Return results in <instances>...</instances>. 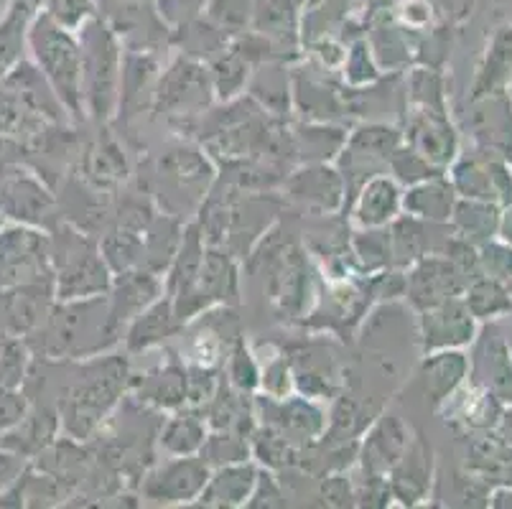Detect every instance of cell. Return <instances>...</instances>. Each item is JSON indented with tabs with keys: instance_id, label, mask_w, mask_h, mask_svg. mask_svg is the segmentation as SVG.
I'll use <instances>...</instances> for the list:
<instances>
[{
	"instance_id": "6da1fadb",
	"label": "cell",
	"mask_w": 512,
	"mask_h": 509,
	"mask_svg": "<svg viewBox=\"0 0 512 509\" xmlns=\"http://www.w3.org/2000/svg\"><path fill=\"white\" fill-rule=\"evenodd\" d=\"M82 375L59 395L57 415L62 436L87 443L113 418L128 395L130 364L115 352L82 359Z\"/></svg>"
},
{
	"instance_id": "7a4b0ae2",
	"label": "cell",
	"mask_w": 512,
	"mask_h": 509,
	"mask_svg": "<svg viewBox=\"0 0 512 509\" xmlns=\"http://www.w3.org/2000/svg\"><path fill=\"white\" fill-rule=\"evenodd\" d=\"M46 359H90L115 352L120 336L107 319V296L85 301H54L44 324L26 339Z\"/></svg>"
},
{
	"instance_id": "3957f363",
	"label": "cell",
	"mask_w": 512,
	"mask_h": 509,
	"mask_svg": "<svg viewBox=\"0 0 512 509\" xmlns=\"http://www.w3.org/2000/svg\"><path fill=\"white\" fill-rule=\"evenodd\" d=\"M51 273H54V301H85L107 296L113 273L102 258L100 245L90 232L59 219L49 232Z\"/></svg>"
},
{
	"instance_id": "277c9868",
	"label": "cell",
	"mask_w": 512,
	"mask_h": 509,
	"mask_svg": "<svg viewBox=\"0 0 512 509\" xmlns=\"http://www.w3.org/2000/svg\"><path fill=\"white\" fill-rule=\"evenodd\" d=\"M29 49L36 69L44 74L51 92L62 102L72 123H85V87H82V46L49 18L29 28Z\"/></svg>"
},
{
	"instance_id": "5b68a950",
	"label": "cell",
	"mask_w": 512,
	"mask_h": 509,
	"mask_svg": "<svg viewBox=\"0 0 512 509\" xmlns=\"http://www.w3.org/2000/svg\"><path fill=\"white\" fill-rule=\"evenodd\" d=\"M265 263L260 265L265 278V296L271 301L273 311L281 319H306L314 308L316 283L314 270L309 263V252L293 245L291 240H278L276 224H273L265 240Z\"/></svg>"
},
{
	"instance_id": "8992f818",
	"label": "cell",
	"mask_w": 512,
	"mask_h": 509,
	"mask_svg": "<svg viewBox=\"0 0 512 509\" xmlns=\"http://www.w3.org/2000/svg\"><path fill=\"white\" fill-rule=\"evenodd\" d=\"M156 196L161 202V212L179 217L194 214L202 209L212 186L217 181V166L214 158L202 146H181L169 148L156 163Z\"/></svg>"
},
{
	"instance_id": "52a82bcc",
	"label": "cell",
	"mask_w": 512,
	"mask_h": 509,
	"mask_svg": "<svg viewBox=\"0 0 512 509\" xmlns=\"http://www.w3.org/2000/svg\"><path fill=\"white\" fill-rule=\"evenodd\" d=\"M214 102L209 67L197 59H176L158 77L151 110L176 128H197Z\"/></svg>"
},
{
	"instance_id": "ba28073f",
	"label": "cell",
	"mask_w": 512,
	"mask_h": 509,
	"mask_svg": "<svg viewBox=\"0 0 512 509\" xmlns=\"http://www.w3.org/2000/svg\"><path fill=\"white\" fill-rule=\"evenodd\" d=\"M240 258L222 245H207L194 283L181 296L171 298L181 324L189 326L204 311L217 306H232L240 298Z\"/></svg>"
},
{
	"instance_id": "9c48e42d",
	"label": "cell",
	"mask_w": 512,
	"mask_h": 509,
	"mask_svg": "<svg viewBox=\"0 0 512 509\" xmlns=\"http://www.w3.org/2000/svg\"><path fill=\"white\" fill-rule=\"evenodd\" d=\"M82 87H85L87 120L107 125L118 118L123 54L102 31H92L82 41Z\"/></svg>"
},
{
	"instance_id": "30bf717a",
	"label": "cell",
	"mask_w": 512,
	"mask_h": 509,
	"mask_svg": "<svg viewBox=\"0 0 512 509\" xmlns=\"http://www.w3.org/2000/svg\"><path fill=\"white\" fill-rule=\"evenodd\" d=\"M0 214L6 222L51 232L59 224V199L34 168L21 163L0 166Z\"/></svg>"
},
{
	"instance_id": "8fae6325",
	"label": "cell",
	"mask_w": 512,
	"mask_h": 509,
	"mask_svg": "<svg viewBox=\"0 0 512 509\" xmlns=\"http://www.w3.org/2000/svg\"><path fill=\"white\" fill-rule=\"evenodd\" d=\"M400 143H403V133L390 123L370 120V123H360L349 130L347 143L334 161L344 176L349 199L370 176L388 171L390 158L398 151Z\"/></svg>"
},
{
	"instance_id": "7c38bea8",
	"label": "cell",
	"mask_w": 512,
	"mask_h": 509,
	"mask_svg": "<svg viewBox=\"0 0 512 509\" xmlns=\"http://www.w3.org/2000/svg\"><path fill=\"white\" fill-rule=\"evenodd\" d=\"M54 280L49 232L6 222L0 227V291Z\"/></svg>"
},
{
	"instance_id": "4fadbf2b",
	"label": "cell",
	"mask_w": 512,
	"mask_h": 509,
	"mask_svg": "<svg viewBox=\"0 0 512 509\" xmlns=\"http://www.w3.org/2000/svg\"><path fill=\"white\" fill-rule=\"evenodd\" d=\"M212 466L197 456H166L141 476V502L156 507H189L204 492Z\"/></svg>"
},
{
	"instance_id": "5bb4252c",
	"label": "cell",
	"mask_w": 512,
	"mask_h": 509,
	"mask_svg": "<svg viewBox=\"0 0 512 509\" xmlns=\"http://www.w3.org/2000/svg\"><path fill=\"white\" fill-rule=\"evenodd\" d=\"M255 415L260 426L276 428L293 446L314 448L324 438L329 423V410L324 403L293 392L288 398H265L255 395Z\"/></svg>"
},
{
	"instance_id": "9a60e30c",
	"label": "cell",
	"mask_w": 512,
	"mask_h": 509,
	"mask_svg": "<svg viewBox=\"0 0 512 509\" xmlns=\"http://www.w3.org/2000/svg\"><path fill=\"white\" fill-rule=\"evenodd\" d=\"M283 194L301 212L314 217H334L349 202L347 184L337 163H299L283 179Z\"/></svg>"
},
{
	"instance_id": "2e32d148",
	"label": "cell",
	"mask_w": 512,
	"mask_h": 509,
	"mask_svg": "<svg viewBox=\"0 0 512 509\" xmlns=\"http://www.w3.org/2000/svg\"><path fill=\"white\" fill-rule=\"evenodd\" d=\"M469 275L444 252H426L406 268V298L416 311L464 296Z\"/></svg>"
},
{
	"instance_id": "e0dca14e",
	"label": "cell",
	"mask_w": 512,
	"mask_h": 509,
	"mask_svg": "<svg viewBox=\"0 0 512 509\" xmlns=\"http://www.w3.org/2000/svg\"><path fill=\"white\" fill-rule=\"evenodd\" d=\"M400 133L408 148H413L439 171H446L459 158V133L446 110L406 107V123Z\"/></svg>"
},
{
	"instance_id": "ac0fdd59",
	"label": "cell",
	"mask_w": 512,
	"mask_h": 509,
	"mask_svg": "<svg viewBox=\"0 0 512 509\" xmlns=\"http://www.w3.org/2000/svg\"><path fill=\"white\" fill-rule=\"evenodd\" d=\"M416 316L418 344L423 354L439 349H464L477 342L479 321L469 314L462 296L416 311Z\"/></svg>"
},
{
	"instance_id": "d6986e66",
	"label": "cell",
	"mask_w": 512,
	"mask_h": 509,
	"mask_svg": "<svg viewBox=\"0 0 512 509\" xmlns=\"http://www.w3.org/2000/svg\"><path fill=\"white\" fill-rule=\"evenodd\" d=\"M186 382H189V367L184 359L169 354L146 372L130 370L128 395L138 405L158 413H174L186 408Z\"/></svg>"
},
{
	"instance_id": "ffe728a7",
	"label": "cell",
	"mask_w": 512,
	"mask_h": 509,
	"mask_svg": "<svg viewBox=\"0 0 512 509\" xmlns=\"http://www.w3.org/2000/svg\"><path fill=\"white\" fill-rule=\"evenodd\" d=\"M413 436H416L413 428L400 415H377L362 433L360 446H357L355 469H360L362 474L388 476V471L398 464L400 456L406 454Z\"/></svg>"
},
{
	"instance_id": "44dd1931",
	"label": "cell",
	"mask_w": 512,
	"mask_h": 509,
	"mask_svg": "<svg viewBox=\"0 0 512 509\" xmlns=\"http://www.w3.org/2000/svg\"><path fill=\"white\" fill-rule=\"evenodd\" d=\"M54 125L62 123H54L16 79H0V143L29 148Z\"/></svg>"
},
{
	"instance_id": "7402d4cb",
	"label": "cell",
	"mask_w": 512,
	"mask_h": 509,
	"mask_svg": "<svg viewBox=\"0 0 512 509\" xmlns=\"http://www.w3.org/2000/svg\"><path fill=\"white\" fill-rule=\"evenodd\" d=\"M505 403L490 392L484 385L469 377L462 387H456L449 398L436 408V413L446 420V426L454 428L464 436H477V433L495 431Z\"/></svg>"
},
{
	"instance_id": "603a6c76",
	"label": "cell",
	"mask_w": 512,
	"mask_h": 509,
	"mask_svg": "<svg viewBox=\"0 0 512 509\" xmlns=\"http://www.w3.org/2000/svg\"><path fill=\"white\" fill-rule=\"evenodd\" d=\"M164 296V275L148 268H133L113 275V286L107 291V319L123 342L128 324L143 314L153 301Z\"/></svg>"
},
{
	"instance_id": "cb8c5ba5",
	"label": "cell",
	"mask_w": 512,
	"mask_h": 509,
	"mask_svg": "<svg viewBox=\"0 0 512 509\" xmlns=\"http://www.w3.org/2000/svg\"><path fill=\"white\" fill-rule=\"evenodd\" d=\"M352 230H383L403 214V186L385 171L375 174L349 199Z\"/></svg>"
},
{
	"instance_id": "d4e9b609",
	"label": "cell",
	"mask_w": 512,
	"mask_h": 509,
	"mask_svg": "<svg viewBox=\"0 0 512 509\" xmlns=\"http://www.w3.org/2000/svg\"><path fill=\"white\" fill-rule=\"evenodd\" d=\"M436 476V461L434 448L426 443L423 436H413L411 446L406 448V454L400 456L398 464L388 471V487L393 494V504L398 507H418L431 497V487H434Z\"/></svg>"
},
{
	"instance_id": "484cf974",
	"label": "cell",
	"mask_w": 512,
	"mask_h": 509,
	"mask_svg": "<svg viewBox=\"0 0 512 509\" xmlns=\"http://www.w3.org/2000/svg\"><path fill=\"white\" fill-rule=\"evenodd\" d=\"M79 176H82V184L100 191V194H110V191H118L128 184V153H125L123 143L107 128L100 130L79 156Z\"/></svg>"
},
{
	"instance_id": "4316f807",
	"label": "cell",
	"mask_w": 512,
	"mask_h": 509,
	"mask_svg": "<svg viewBox=\"0 0 512 509\" xmlns=\"http://www.w3.org/2000/svg\"><path fill=\"white\" fill-rule=\"evenodd\" d=\"M288 359H291L293 382L299 395L319 400V403H332L344 390L342 367L327 347H316V344L301 347Z\"/></svg>"
},
{
	"instance_id": "83f0119b",
	"label": "cell",
	"mask_w": 512,
	"mask_h": 509,
	"mask_svg": "<svg viewBox=\"0 0 512 509\" xmlns=\"http://www.w3.org/2000/svg\"><path fill=\"white\" fill-rule=\"evenodd\" d=\"M62 436L57 410L29 408L8 431L0 433V451L21 461H34Z\"/></svg>"
},
{
	"instance_id": "f1b7e54d",
	"label": "cell",
	"mask_w": 512,
	"mask_h": 509,
	"mask_svg": "<svg viewBox=\"0 0 512 509\" xmlns=\"http://www.w3.org/2000/svg\"><path fill=\"white\" fill-rule=\"evenodd\" d=\"M291 110H299L311 123H334L347 112V100L339 87L329 84V72H293Z\"/></svg>"
},
{
	"instance_id": "f546056e",
	"label": "cell",
	"mask_w": 512,
	"mask_h": 509,
	"mask_svg": "<svg viewBox=\"0 0 512 509\" xmlns=\"http://www.w3.org/2000/svg\"><path fill=\"white\" fill-rule=\"evenodd\" d=\"M260 466L253 459L232 461V464L212 466L207 487L199 494L197 507L214 509H237L248 507L253 497L255 482H258Z\"/></svg>"
},
{
	"instance_id": "4dcf8cb0",
	"label": "cell",
	"mask_w": 512,
	"mask_h": 509,
	"mask_svg": "<svg viewBox=\"0 0 512 509\" xmlns=\"http://www.w3.org/2000/svg\"><path fill=\"white\" fill-rule=\"evenodd\" d=\"M472 375V359L464 354V349H439V352L423 354V362L418 367V382L421 390L434 410L449 398L456 387H462Z\"/></svg>"
},
{
	"instance_id": "1f68e13d",
	"label": "cell",
	"mask_w": 512,
	"mask_h": 509,
	"mask_svg": "<svg viewBox=\"0 0 512 509\" xmlns=\"http://www.w3.org/2000/svg\"><path fill=\"white\" fill-rule=\"evenodd\" d=\"M186 326L181 324V319L176 316L174 303L171 298L161 296L158 301H153L151 306L138 314L136 319L130 321L128 329L123 334V347L128 354H143L151 352L156 347H164L171 336L181 334Z\"/></svg>"
},
{
	"instance_id": "d6a6232c",
	"label": "cell",
	"mask_w": 512,
	"mask_h": 509,
	"mask_svg": "<svg viewBox=\"0 0 512 509\" xmlns=\"http://www.w3.org/2000/svg\"><path fill=\"white\" fill-rule=\"evenodd\" d=\"M464 474L484 487H512V443L502 441L495 431L477 433L469 443Z\"/></svg>"
},
{
	"instance_id": "836d02e7",
	"label": "cell",
	"mask_w": 512,
	"mask_h": 509,
	"mask_svg": "<svg viewBox=\"0 0 512 509\" xmlns=\"http://www.w3.org/2000/svg\"><path fill=\"white\" fill-rule=\"evenodd\" d=\"M469 377L490 392H495L502 403L512 405V354L500 334L490 331L477 344V352H474L472 359V375Z\"/></svg>"
},
{
	"instance_id": "e575fe53",
	"label": "cell",
	"mask_w": 512,
	"mask_h": 509,
	"mask_svg": "<svg viewBox=\"0 0 512 509\" xmlns=\"http://www.w3.org/2000/svg\"><path fill=\"white\" fill-rule=\"evenodd\" d=\"M459 194L449 176L439 174L403 189V214L428 224H449Z\"/></svg>"
},
{
	"instance_id": "d590c367",
	"label": "cell",
	"mask_w": 512,
	"mask_h": 509,
	"mask_svg": "<svg viewBox=\"0 0 512 509\" xmlns=\"http://www.w3.org/2000/svg\"><path fill=\"white\" fill-rule=\"evenodd\" d=\"M161 72L156 62L148 56H128L123 59V74H120V100L118 115L130 120L141 115L143 110L153 107V95Z\"/></svg>"
},
{
	"instance_id": "8d00e7d4",
	"label": "cell",
	"mask_w": 512,
	"mask_h": 509,
	"mask_svg": "<svg viewBox=\"0 0 512 509\" xmlns=\"http://www.w3.org/2000/svg\"><path fill=\"white\" fill-rule=\"evenodd\" d=\"M209 436V423L202 413L189 408L166 413L158 428L156 443L166 456H197L202 454Z\"/></svg>"
},
{
	"instance_id": "74e56055",
	"label": "cell",
	"mask_w": 512,
	"mask_h": 509,
	"mask_svg": "<svg viewBox=\"0 0 512 509\" xmlns=\"http://www.w3.org/2000/svg\"><path fill=\"white\" fill-rule=\"evenodd\" d=\"M349 130L337 123H311L304 120L291 130L293 158L299 163H334L347 143Z\"/></svg>"
},
{
	"instance_id": "f35d334b",
	"label": "cell",
	"mask_w": 512,
	"mask_h": 509,
	"mask_svg": "<svg viewBox=\"0 0 512 509\" xmlns=\"http://www.w3.org/2000/svg\"><path fill=\"white\" fill-rule=\"evenodd\" d=\"M497 219H500V207L497 202H482V199H456L454 214L449 224L454 227V235L484 245V242L495 240L497 235Z\"/></svg>"
},
{
	"instance_id": "ab89813d",
	"label": "cell",
	"mask_w": 512,
	"mask_h": 509,
	"mask_svg": "<svg viewBox=\"0 0 512 509\" xmlns=\"http://www.w3.org/2000/svg\"><path fill=\"white\" fill-rule=\"evenodd\" d=\"M347 255L352 260V268L362 278L383 273L393 268V255H390V230H352L347 242Z\"/></svg>"
},
{
	"instance_id": "60d3db41",
	"label": "cell",
	"mask_w": 512,
	"mask_h": 509,
	"mask_svg": "<svg viewBox=\"0 0 512 509\" xmlns=\"http://www.w3.org/2000/svg\"><path fill=\"white\" fill-rule=\"evenodd\" d=\"M143 232L136 227H128V224H113L110 230H105L97 240L100 245L102 258H105L110 273L118 275L125 270L143 268Z\"/></svg>"
},
{
	"instance_id": "b9f144b4",
	"label": "cell",
	"mask_w": 512,
	"mask_h": 509,
	"mask_svg": "<svg viewBox=\"0 0 512 509\" xmlns=\"http://www.w3.org/2000/svg\"><path fill=\"white\" fill-rule=\"evenodd\" d=\"M250 456L260 469L268 471H286V469H299L301 448L293 446L283 433L276 428L268 426H255L253 436H250Z\"/></svg>"
},
{
	"instance_id": "7bdbcfd3",
	"label": "cell",
	"mask_w": 512,
	"mask_h": 509,
	"mask_svg": "<svg viewBox=\"0 0 512 509\" xmlns=\"http://www.w3.org/2000/svg\"><path fill=\"white\" fill-rule=\"evenodd\" d=\"M209 74H212L214 100L225 105L248 92L250 79H253V59L232 49L230 54H225L209 67Z\"/></svg>"
},
{
	"instance_id": "ee69618b",
	"label": "cell",
	"mask_w": 512,
	"mask_h": 509,
	"mask_svg": "<svg viewBox=\"0 0 512 509\" xmlns=\"http://www.w3.org/2000/svg\"><path fill=\"white\" fill-rule=\"evenodd\" d=\"M462 298L477 321H495L512 311V291L490 275H477L469 280Z\"/></svg>"
},
{
	"instance_id": "f6af8a7d",
	"label": "cell",
	"mask_w": 512,
	"mask_h": 509,
	"mask_svg": "<svg viewBox=\"0 0 512 509\" xmlns=\"http://www.w3.org/2000/svg\"><path fill=\"white\" fill-rule=\"evenodd\" d=\"M222 370H225V380L232 387H237L240 392H248V395H258L260 362L255 349L245 342V336H240L232 344L225 357V364H222Z\"/></svg>"
},
{
	"instance_id": "bcb514c9",
	"label": "cell",
	"mask_w": 512,
	"mask_h": 509,
	"mask_svg": "<svg viewBox=\"0 0 512 509\" xmlns=\"http://www.w3.org/2000/svg\"><path fill=\"white\" fill-rule=\"evenodd\" d=\"M406 107L446 110L444 77L434 69H413L406 72Z\"/></svg>"
},
{
	"instance_id": "7dc6e473",
	"label": "cell",
	"mask_w": 512,
	"mask_h": 509,
	"mask_svg": "<svg viewBox=\"0 0 512 509\" xmlns=\"http://www.w3.org/2000/svg\"><path fill=\"white\" fill-rule=\"evenodd\" d=\"M31 372V347L26 339L6 336L0 347V390H21Z\"/></svg>"
},
{
	"instance_id": "c3c4849f",
	"label": "cell",
	"mask_w": 512,
	"mask_h": 509,
	"mask_svg": "<svg viewBox=\"0 0 512 509\" xmlns=\"http://www.w3.org/2000/svg\"><path fill=\"white\" fill-rule=\"evenodd\" d=\"M21 8L0 21V79L11 74L23 62V46L29 44L26 16L18 13Z\"/></svg>"
},
{
	"instance_id": "681fc988",
	"label": "cell",
	"mask_w": 512,
	"mask_h": 509,
	"mask_svg": "<svg viewBox=\"0 0 512 509\" xmlns=\"http://www.w3.org/2000/svg\"><path fill=\"white\" fill-rule=\"evenodd\" d=\"M342 79L347 90H365L370 84H377L385 77V72L377 64L375 54L367 44H355L349 49V54H344L342 62Z\"/></svg>"
},
{
	"instance_id": "f907efd6",
	"label": "cell",
	"mask_w": 512,
	"mask_h": 509,
	"mask_svg": "<svg viewBox=\"0 0 512 509\" xmlns=\"http://www.w3.org/2000/svg\"><path fill=\"white\" fill-rule=\"evenodd\" d=\"M202 456L209 466L253 459L250 456V436H242V433L235 431H209Z\"/></svg>"
},
{
	"instance_id": "816d5d0a",
	"label": "cell",
	"mask_w": 512,
	"mask_h": 509,
	"mask_svg": "<svg viewBox=\"0 0 512 509\" xmlns=\"http://www.w3.org/2000/svg\"><path fill=\"white\" fill-rule=\"evenodd\" d=\"M388 174L393 176L403 189H406V186L418 184V181H426L431 179V176L446 174V171H439V168L431 166L426 158L418 156L413 148H408L406 143H400V148L393 153V158H390L388 163Z\"/></svg>"
},
{
	"instance_id": "f5cc1de1",
	"label": "cell",
	"mask_w": 512,
	"mask_h": 509,
	"mask_svg": "<svg viewBox=\"0 0 512 509\" xmlns=\"http://www.w3.org/2000/svg\"><path fill=\"white\" fill-rule=\"evenodd\" d=\"M479 275H490L512 291V247L500 240L479 247Z\"/></svg>"
},
{
	"instance_id": "db71d44e",
	"label": "cell",
	"mask_w": 512,
	"mask_h": 509,
	"mask_svg": "<svg viewBox=\"0 0 512 509\" xmlns=\"http://www.w3.org/2000/svg\"><path fill=\"white\" fill-rule=\"evenodd\" d=\"M319 497L324 499L327 507H357V489L352 469L329 471V474L321 479Z\"/></svg>"
},
{
	"instance_id": "11a10c76",
	"label": "cell",
	"mask_w": 512,
	"mask_h": 509,
	"mask_svg": "<svg viewBox=\"0 0 512 509\" xmlns=\"http://www.w3.org/2000/svg\"><path fill=\"white\" fill-rule=\"evenodd\" d=\"M248 507H286V492L278 482L276 471L260 469Z\"/></svg>"
},
{
	"instance_id": "9f6ffc18",
	"label": "cell",
	"mask_w": 512,
	"mask_h": 509,
	"mask_svg": "<svg viewBox=\"0 0 512 509\" xmlns=\"http://www.w3.org/2000/svg\"><path fill=\"white\" fill-rule=\"evenodd\" d=\"M497 240L505 242L512 247V202L505 204V209H500V219H497Z\"/></svg>"
},
{
	"instance_id": "6f0895ef",
	"label": "cell",
	"mask_w": 512,
	"mask_h": 509,
	"mask_svg": "<svg viewBox=\"0 0 512 509\" xmlns=\"http://www.w3.org/2000/svg\"><path fill=\"white\" fill-rule=\"evenodd\" d=\"M487 504L495 509H512V487H495V492L487 497Z\"/></svg>"
},
{
	"instance_id": "680465c9",
	"label": "cell",
	"mask_w": 512,
	"mask_h": 509,
	"mask_svg": "<svg viewBox=\"0 0 512 509\" xmlns=\"http://www.w3.org/2000/svg\"><path fill=\"white\" fill-rule=\"evenodd\" d=\"M495 433L502 438V441L512 443V405L502 410L500 420H497V426H495Z\"/></svg>"
},
{
	"instance_id": "91938a15",
	"label": "cell",
	"mask_w": 512,
	"mask_h": 509,
	"mask_svg": "<svg viewBox=\"0 0 512 509\" xmlns=\"http://www.w3.org/2000/svg\"><path fill=\"white\" fill-rule=\"evenodd\" d=\"M6 8H8V0H0V21H3V16H6Z\"/></svg>"
},
{
	"instance_id": "94428289",
	"label": "cell",
	"mask_w": 512,
	"mask_h": 509,
	"mask_svg": "<svg viewBox=\"0 0 512 509\" xmlns=\"http://www.w3.org/2000/svg\"><path fill=\"white\" fill-rule=\"evenodd\" d=\"M507 97H510V107H512V77L510 82H507Z\"/></svg>"
},
{
	"instance_id": "6125c7cd",
	"label": "cell",
	"mask_w": 512,
	"mask_h": 509,
	"mask_svg": "<svg viewBox=\"0 0 512 509\" xmlns=\"http://www.w3.org/2000/svg\"><path fill=\"white\" fill-rule=\"evenodd\" d=\"M3 224H6V219H3V214H0V227H3Z\"/></svg>"
}]
</instances>
